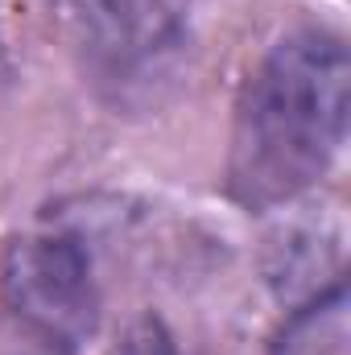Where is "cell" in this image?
Returning a JSON list of instances; mask_svg holds the SVG:
<instances>
[{
  "label": "cell",
  "mask_w": 351,
  "mask_h": 355,
  "mask_svg": "<svg viewBox=\"0 0 351 355\" xmlns=\"http://www.w3.org/2000/svg\"><path fill=\"white\" fill-rule=\"evenodd\" d=\"M348 46L331 29L285 33L236 99L228 194L268 211L331 170L348 137Z\"/></svg>",
  "instance_id": "cell-1"
},
{
  "label": "cell",
  "mask_w": 351,
  "mask_h": 355,
  "mask_svg": "<svg viewBox=\"0 0 351 355\" xmlns=\"http://www.w3.org/2000/svg\"><path fill=\"white\" fill-rule=\"evenodd\" d=\"M79 67L116 112H149L190 54V0H75Z\"/></svg>",
  "instance_id": "cell-2"
},
{
  "label": "cell",
  "mask_w": 351,
  "mask_h": 355,
  "mask_svg": "<svg viewBox=\"0 0 351 355\" xmlns=\"http://www.w3.org/2000/svg\"><path fill=\"white\" fill-rule=\"evenodd\" d=\"M0 306L37 355H71L95 331V277L71 232H33L4 248Z\"/></svg>",
  "instance_id": "cell-3"
},
{
  "label": "cell",
  "mask_w": 351,
  "mask_h": 355,
  "mask_svg": "<svg viewBox=\"0 0 351 355\" xmlns=\"http://www.w3.org/2000/svg\"><path fill=\"white\" fill-rule=\"evenodd\" d=\"M268 281L285 293H318L323 281H343L339 277V232H310V227H293L285 232V244H273L268 257Z\"/></svg>",
  "instance_id": "cell-4"
},
{
  "label": "cell",
  "mask_w": 351,
  "mask_h": 355,
  "mask_svg": "<svg viewBox=\"0 0 351 355\" xmlns=\"http://www.w3.org/2000/svg\"><path fill=\"white\" fill-rule=\"evenodd\" d=\"M343 281H331L327 289L310 293L306 306L293 310V318L277 335L273 355H335L343 343Z\"/></svg>",
  "instance_id": "cell-5"
},
{
  "label": "cell",
  "mask_w": 351,
  "mask_h": 355,
  "mask_svg": "<svg viewBox=\"0 0 351 355\" xmlns=\"http://www.w3.org/2000/svg\"><path fill=\"white\" fill-rule=\"evenodd\" d=\"M108 355H174V335L166 331L162 318L145 314V318H137V322L112 343Z\"/></svg>",
  "instance_id": "cell-6"
}]
</instances>
